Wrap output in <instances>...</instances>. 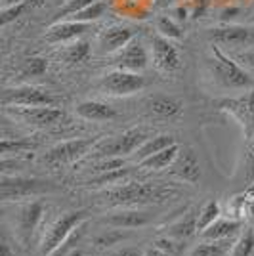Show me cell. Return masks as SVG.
Here are the masks:
<instances>
[{"label":"cell","mask_w":254,"mask_h":256,"mask_svg":"<svg viewBox=\"0 0 254 256\" xmlns=\"http://www.w3.org/2000/svg\"><path fill=\"white\" fill-rule=\"evenodd\" d=\"M151 220H153V214L146 210H118V212L104 216L100 222L116 230H136V228L148 226Z\"/></svg>","instance_id":"9a60e30c"},{"label":"cell","mask_w":254,"mask_h":256,"mask_svg":"<svg viewBox=\"0 0 254 256\" xmlns=\"http://www.w3.org/2000/svg\"><path fill=\"white\" fill-rule=\"evenodd\" d=\"M88 56H90V46L86 42H80V40H76L74 44L67 46L64 52V58L69 64H80V62H84Z\"/></svg>","instance_id":"d6a6232c"},{"label":"cell","mask_w":254,"mask_h":256,"mask_svg":"<svg viewBox=\"0 0 254 256\" xmlns=\"http://www.w3.org/2000/svg\"><path fill=\"white\" fill-rule=\"evenodd\" d=\"M149 107L155 115L159 117H176L180 115L182 111V102L176 100V98H168V96H155L149 100Z\"/></svg>","instance_id":"cb8c5ba5"},{"label":"cell","mask_w":254,"mask_h":256,"mask_svg":"<svg viewBox=\"0 0 254 256\" xmlns=\"http://www.w3.org/2000/svg\"><path fill=\"white\" fill-rule=\"evenodd\" d=\"M102 138H76L67 140L58 146H54L52 150L44 155V162L50 164H60V162H74V160L82 159L84 155L92 153L98 142Z\"/></svg>","instance_id":"8992f818"},{"label":"cell","mask_w":254,"mask_h":256,"mask_svg":"<svg viewBox=\"0 0 254 256\" xmlns=\"http://www.w3.org/2000/svg\"><path fill=\"white\" fill-rule=\"evenodd\" d=\"M132 38H134V32L128 27L113 25V27H107L106 31L100 34V46H102V52L116 54L118 50H122Z\"/></svg>","instance_id":"ac0fdd59"},{"label":"cell","mask_w":254,"mask_h":256,"mask_svg":"<svg viewBox=\"0 0 254 256\" xmlns=\"http://www.w3.org/2000/svg\"><path fill=\"white\" fill-rule=\"evenodd\" d=\"M58 2H69V0H58Z\"/></svg>","instance_id":"7dc6e473"},{"label":"cell","mask_w":254,"mask_h":256,"mask_svg":"<svg viewBox=\"0 0 254 256\" xmlns=\"http://www.w3.org/2000/svg\"><path fill=\"white\" fill-rule=\"evenodd\" d=\"M172 144H176V140L174 136H170V134H160V136H155V138H148L142 146H140L136 153L132 155L134 159L138 160H144L151 157V155H155V153H159L160 150H164V148H168Z\"/></svg>","instance_id":"7402d4cb"},{"label":"cell","mask_w":254,"mask_h":256,"mask_svg":"<svg viewBox=\"0 0 254 256\" xmlns=\"http://www.w3.org/2000/svg\"><path fill=\"white\" fill-rule=\"evenodd\" d=\"M206 6H208V0H201V4L195 8V14H193V16H195V18L202 16V12H204V8H206Z\"/></svg>","instance_id":"7bdbcfd3"},{"label":"cell","mask_w":254,"mask_h":256,"mask_svg":"<svg viewBox=\"0 0 254 256\" xmlns=\"http://www.w3.org/2000/svg\"><path fill=\"white\" fill-rule=\"evenodd\" d=\"M86 216H88L86 210H71V212L62 214L44 234L40 241V252L44 256L54 254L60 246L67 243V239L74 234V230H78V226L84 222Z\"/></svg>","instance_id":"3957f363"},{"label":"cell","mask_w":254,"mask_h":256,"mask_svg":"<svg viewBox=\"0 0 254 256\" xmlns=\"http://www.w3.org/2000/svg\"><path fill=\"white\" fill-rule=\"evenodd\" d=\"M197 216L199 214L195 212H188L186 216H182L180 220H176L174 224H170L166 228V235L174 237V239H180V241L191 237L195 232H199V228H197Z\"/></svg>","instance_id":"603a6c76"},{"label":"cell","mask_w":254,"mask_h":256,"mask_svg":"<svg viewBox=\"0 0 254 256\" xmlns=\"http://www.w3.org/2000/svg\"><path fill=\"white\" fill-rule=\"evenodd\" d=\"M104 14H106V4H104V2H100V0H96L94 4L86 6L84 10L76 12V14L71 16L69 20H73V22H80V23H92V22H96V20H100Z\"/></svg>","instance_id":"f1b7e54d"},{"label":"cell","mask_w":254,"mask_h":256,"mask_svg":"<svg viewBox=\"0 0 254 256\" xmlns=\"http://www.w3.org/2000/svg\"><path fill=\"white\" fill-rule=\"evenodd\" d=\"M178 153H180V146L178 144H172L168 148L160 150L159 153L151 155L148 159L140 160L138 164L142 168H148V170H164V168H170V164L178 157Z\"/></svg>","instance_id":"44dd1931"},{"label":"cell","mask_w":254,"mask_h":256,"mask_svg":"<svg viewBox=\"0 0 254 256\" xmlns=\"http://www.w3.org/2000/svg\"><path fill=\"white\" fill-rule=\"evenodd\" d=\"M239 228H241V222L235 218H230V220L218 218L214 224H210L206 230H202L201 237L202 241H224V239L233 237L239 232Z\"/></svg>","instance_id":"ffe728a7"},{"label":"cell","mask_w":254,"mask_h":256,"mask_svg":"<svg viewBox=\"0 0 254 256\" xmlns=\"http://www.w3.org/2000/svg\"><path fill=\"white\" fill-rule=\"evenodd\" d=\"M0 256H14L8 243H2V245H0Z\"/></svg>","instance_id":"ee69618b"},{"label":"cell","mask_w":254,"mask_h":256,"mask_svg":"<svg viewBox=\"0 0 254 256\" xmlns=\"http://www.w3.org/2000/svg\"><path fill=\"white\" fill-rule=\"evenodd\" d=\"M208 38L214 44H224V46H248L254 42V31L241 25H222L210 29Z\"/></svg>","instance_id":"5bb4252c"},{"label":"cell","mask_w":254,"mask_h":256,"mask_svg":"<svg viewBox=\"0 0 254 256\" xmlns=\"http://www.w3.org/2000/svg\"><path fill=\"white\" fill-rule=\"evenodd\" d=\"M218 218H220V203H218L216 199H210L208 203L202 204V208L199 210V216H197L199 234H201L202 230H206L210 224H214Z\"/></svg>","instance_id":"484cf974"},{"label":"cell","mask_w":254,"mask_h":256,"mask_svg":"<svg viewBox=\"0 0 254 256\" xmlns=\"http://www.w3.org/2000/svg\"><path fill=\"white\" fill-rule=\"evenodd\" d=\"M42 214H44V204L40 201H32V203L23 204L18 212V230H20V235H22L23 241H27L34 230L38 228L40 220H42Z\"/></svg>","instance_id":"2e32d148"},{"label":"cell","mask_w":254,"mask_h":256,"mask_svg":"<svg viewBox=\"0 0 254 256\" xmlns=\"http://www.w3.org/2000/svg\"><path fill=\"white\" fill-rule=\"evenodd\" d=\"M46 69H48V62L44 60V58H29V60H25L22 65V69H20V75L22 76H40L46 73Z\"/></svg>","instance_id":"1f68e13d"},{"label":"cell","mask_w":254,"mask_h":256,"mask_svg":"<svg viewBox=\"0 0 254 256\" xmlns=\"http://www.w3.org/2000/svg\"><path fill=\"white\" fill-rule=\"evenodd\" d=\"M155 246H159L160 250L168 252L170 256H180L182 250H184V245H182L180 239H174V237H168V235L159 237V239L155 241Z\"/></svg>","instance_id":"d590c367"},{"label":"cell","mask_w":254,"mask_h":256,"mask_svg":"<svg viewBox=\"0 0 254 256\" xmlns=\"http://www.w3.org/2000/svg\"><path fill=\"white\" fill-rule=\"evenodd\" d=\"M56 98L36 86H18L4 90L2 94V106L4 107H38V106H54Z\"/></svg>","instance_id":"9c48e42d"},{"label":"cell","mask_w":254,"mask_h":256,"mask_svg":"<svg viewBox=\"0 0 254 256\" xmlns=\"http://www.w3.org/2000/svg\"><path fill=\"white\" fill-rule=\"evenodd\" d=\"M254 252V230L246 228L243 234L237 237L235 245L232 246L230 256H250Z\"/></svg>","instance_id":"83f0119b"},{"label":"cell","mask_w":254,"mask_h":256,"mask_svg":"<svg viewBox=\"0 0 254 256\" xmlns=\"http://www.w3.org/2000/svg\"><path fill=\"white\" fill-rule=\"evenodd\" d=\"M246 164L250 168V176L254 174V134L248 138V148H246Z\"/></svg>","instance_id":"f35d334b"},{"label":"cell","mask_w":254,"mask_h":256,"mask_svg":"<svg viewBox=\"0 0 254 256\" xmlns=\"http://www.w3.org/2000/svg\"><path fill=\"white\" fill-rule=\"evenodd\" d=\"M25 6H27V2H16V4H10V6H2V12H0V25L6 27L8 23L16 22L23 14Z\"/></svg>","instance_id":"e575fe53"},{"label":"cell","mask_w":254,"mask_h":256,"mask_svg":"<svg viewBox=\"0 0 254 256\" xmlns=\"http://www.w3.org/2000/svg\"><path fill=\"white\" fill-rule=\"evenodd\" d=\"M107 256H146V252L138 246H120V248L111 250Z\"/></svg>","instance_id":"74e56055"},{"label":"cell","mask_w":254,"mask_h":256,"mask_svg":"<svg viewBox=\"0 0 254 256\" xmlns=\"http://www.w3.org/2000/svg\"><path fill=\"white\" fill-rule=\"evenodd\" d=\"M157 31L160 32V36H166V38H180L182 36L180 25L168 16H162L157 20Z\"/></svg>","instance_id":"836d02e7"},{"label":"cell","mask_w":254,"mask_h":256,"mask_svg":"<svg viewBox=\"0 0 254 256\" xmlns=\"http://www.w3.org/2000/svg\"><path fill=\"white\" fill-rule=\"evenodd\" d=\"M96 0H69V2H65V6L60 10L58 16H67V18H71L74 16L76 12L84 10L86 6H90V4H94Z\"/></svg>","instance_id":"8d00e7d4"},{"label":"cell","mask_w":254,"mask_h":256,"mask_svg":"<svg viewBox=\"0 0 254 256\" xmlns=\"http://www.w3.org/2000/svg\"><path fill=\"white\" fill-rule=\"evenodd\" d=\"M44 192H56L52 182L36 180V178H22V176H2L0 180V197L2 201H16L29 195H38Z\"/></svg>","instance_id":"5b68a950"},{"label":"cell","mask_w":254,"mask_h":256,"mask_svg":"<svg viewBox=\"0 0 254 256\" xmlns=\"http://www.w3.org/2000/svg\"><path fill=\"white\" fill-rule=\"evenodd\" d=\"M16 2H27V0H2V6H10V4H16Z\"/></svg>","instance_id":"bcb514c9"},{"label":"cell","mask_w":254,"mask_h":256,"mask_svg":"<svg viewBox=\"0 0 254 256\" xmlns=\"http://www.w3.org/2000/svg\"><path fill=\"white\" fill-rule=\"evenodd\" d=\"M116 69H122V71H132V73H140L148 67V52L144 48V44L132 38L130 42L118 50L115 54V60H113Z\"/></svg>","instance_id":"7c38bea8"},{"label":"cell","mask_w":254,"mask_h":256,"mask_svg":"<svg viewBox=\"0 0 254 256\" xmlns=\"http://www.w3.org/2000/svg\"><path fill=\"white\" fill-rule=\"evenodd\" d=\"M180 190L159 184V182H126L111 186L102 193L104 203L113 206H144V204H159L166 199H172Z\"/></svg>","instance_id":"6da1fadb"},{"label":"cell","mask_w":254,"mask_h":256,"mask_svg":"<svg viewBox=\"0 0 254 256\" xmlns=\"http://www.w3.org/2000/svg\"><path fill=\"white\" fill-rule=\"evenodd\" d=\"M244 218L250 222V224H254V199H246V204H244Z\"/></svg>","instance_id":"60d3db41"},{"label":"cell","mask_w":254,"mask_h":256,"mask_svg":"<svg viewBox=\"0 0 254 256\" xmlns=\"http://www.w3.org/2000/svg\"><path fill=\"white\" fill-rule=\"evenodd\" d=\"M148 140V136L144 134V130L140 128H132V130H126L118 136H113V138H102L98 142L92 153L106 159V157H122V155H134L136 150L140 146Z\"/></svg>","instance_id":"277c9868"},{"label":"cell","mask_w":254,"mask_h":256,"mask_svg":"<svg viewBox=\"0 0 254 256\" xmlns=\"http://www.w3.org/2000/svg\"><path fill=\"white\" fill-rule=\"evenodd\" d=\"M130 176V168L126 166H120V168H115V170H109V172H102L98 174L96 178L88 180L86 184L92 186V188H107V186H118L122 182L126 180Z\"/></svg>","instance_id":"d4e9b609"},{"label":"cell","mask_w":254,"mask_h":256,"mask_svg":"<svg viewBox=\"0 0 254 256\" xmlns=\"http://www.w3.org/2000/svg\"><path fill=\"white\" fill-rule=\"evenodd\" d=\"M76 115L82 117L84 120H94V122H104V120H111L116 115V111L109 104L104 102H80L76 106Z\"/></svg>","instance_id":"d6986e66"},{"label":"cell","mask_w":254,"mask_h":256,"mask_svg":"<svg viewBox=\"0 0 254 256\" xmlns=\"http://www.w3.org/2000/svg\"><path fill=\"white\" fill-rule=\"evenodd\" d=\"M10 115L22 120L29 126H52L65 118L62 109L54 106H38V107H8Z\"/></svg>","instance_id":"30bf717a"},{"label":"cell","mask_w":254,"mask_h":256,"mask_svg":"<svg viewBox=\"0 0 254 256\" xmlns=\"http://www.w3.org/2000/svg\"><path fill=\"white\" fill-rule=\"evenodd\" d=\"M210 69L214 78L226 88L232 90H250L254 86V78L239 62L232 60L226 52H222L216 44L210 46Z\"/></svg>","instance_id":"7a4b0ae2"},{"label":"cell","mask_w":254,"mask_h":256,"mask_svg":"<svg viewBox=\"0 0 254 256\" xmlns=\"http://www.w3.org/2000/svg\"><path fill=\"white\" fill-rule=\"evenodd\" d=\"M237 60H239V64L244 65V67H250V69H254V50H250V52H244V54H239V56H237Z\"/></svg>","instance_id":"ab89813d"},{"label":"cell","mask_w":254,"mask_h":256,"mask_svg":"<svg viewBox=\"0 0 254 256\" xmlns=\"http://www.w3.org/2000/svg\"><path fill=\"white\" fill-rule=\"evenodd\" d=\"M218 107L230 113L243 128L244 138H250L254 134V86L248 90V94L239 98H228L218 102Z\"/></svg>","instance_id":"52a82bcc"},{"label":"cell","mask_w":254,"mask_h":256,"mask_svg":"<svg viewBox=\"0 0 254 256\" xmlns=\"http://www.w3.org/2000/svg\"><path fill=\"white\" fill-rule=\"evenodd\" d=\"M88 29H90V23L73 22V20H69V22H60L48 29L46 38H48V42H54V44L67 42V40H74V38L82 36Z\"/></svg>","instance_id":"e0dca14e"},{"label":"cell","mask_w":254,"mask_h":256,"mask_svg":"<svg viewBox=\"0 0 254 256\" xmlns=\"http://www.w3.org/2000/svg\"><path fill=\"white\" fill-rule=\"evenodd\" d=\"M170 174L176 176L178 180L188 182V184H197L201 178V164L195 155V151L190 148L180 150L178 157L170 164Z\"/></svg>","instance_id":"4fadbf2b"},{"label":"cell","mask_w":254,"mask_h":256,"mask_svg":"<svg viewBox=\"0 0 254 256\" xmlns=\"http://www.w3.org/2000/svg\"><path fill=\"white\" fill-rule=\"evenodd\" d=\"M146 256H170L168 252H164V250H160L159 246H151V248H149L148 252H146Z\"/></svg>","instance_id":"b9f144b4"},{"label":"cell","mask_w":254,"mask_h":256,"mask_svg":"<svg viewBox=\"0 0 254 256\" xmlns=\"http://www.w3.org/2000/svg\"><path fill=\"white\" fill-rule=\"evenodd\" d=\"M244 195H246L248 199H254V184L250 186V188H248V190H246V192H244Z\"/></svg>","instance_id":"f6af8a7d"},{"label":"cell","mask_w":254,"mask_h":256,"mask_svg":"<svg viewBox=\"0 0 254 256\" xmlns=\"http://www.w3.org/2000/svg\"><path fill=\"white\" fill-rule=\"evenodd\" d=\"M102 90L109 94V96H132L140 92L146 86V78L140 73H132V71H122V69H115L111 73H107L102 78Z\"/></svg>","instance_id":"ba28073f"},{"label":"cell","mask_w":254,"mask_h":256,"mask_svg":"<svg viewBox=\"0 0 254 256\" xmlns=\"http://www.w3.org/2000/svg\"><path fill=\"white\" fill-rule=\"evenodd\" d=\"M151 54H153L155 67L162 73H174L180 69V54L166 36H153L151 38Z\"/></svg>","instance_id":"8fae6325"},{"label":"cell","mask_w":254,"mask_h":256,"mask_svg":"<svg viewBox=\"0 0 254 256\" xmlns=\"http://www.w3.org/2000/svg\"><path fill=\"white\" fill-rule=\"evenodd\" d=\"M34 150V144L29 142V140H10V138H4L0 142V151L2 155H12V153H25V151H31Z\"/></svg>","instance_id":"4dcf8cb0"},{"label":"cell","mask_w":254,"mask_h":256,"mask_svg":"<svg viewBox=\"0 0 254 256\" xmlns=\"http://www.w3.org/2000/svg\"><path fill=\"white\" fill-rule=\"evenodd\" d=\"M126 237H128V234H124V232H120V230L113 228V230H106V232H102V234L96 235L94 245L100 246V248H109V246L122 243Z\"/></svg>","instance_id":"f546056e"},{"label":"cell","mask_w":254,"mask_h":256,"mask_svg":"<svg viewBox=\"0 0 254 256\" xmlns=\"http://www.w3.org/2000/svg\"><path fill=\"white\" fill-rule=\"evenodd\" d=\"M230 250L228 239L224 241H202L201 245H197L191 250L190 256H226Z\"/></svg>","instance_id":"4316f807"}]
</instances>
